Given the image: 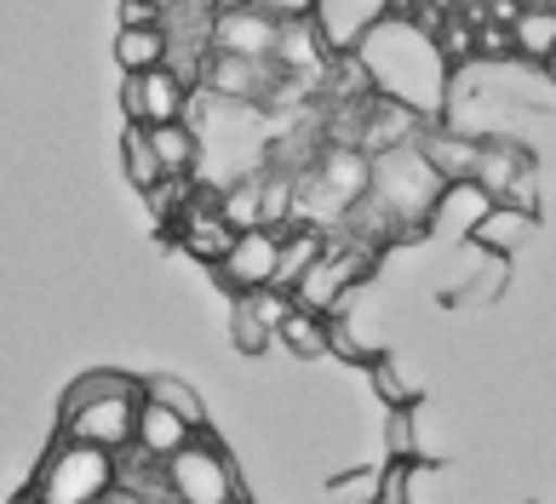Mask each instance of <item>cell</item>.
Segmentation results:
<instances>
[{
	"mask_svg": "<svg viewBox=\"0 0 556 504\" xmlns=\"http://www.w3.org/2000/svg\"><path fill=\"white\" fill-rule=\"evenodd\" d=\"M121 110H127V121H143V126L184 121V110H190V92H184V80L167 70V63H161V70L127 75V87H121Z\"/></svg>",
	"mask_w": 556,
	"mask_h": 504,
	"instance_id": "cell-13",
	"label": "cell"
},
{
	"mask_svg": "<svg viewBox=\"0 0 556 504\" xmlns=\"http://www.w3.org/2000/svg\"><path fill=\"white\" fill-rule=\"evenodd\" d=\"M384 17H390V0H316L311 7V24L327 40V52H356Z\"/></svg>",
	"mask_w": 556,
	"mask_h": 504,
	"instance_id": "cell-12",
	"label": "cell"
},
{
	"mask_svg": "<svg viewBox=\"0 0 556 504\" xmlns=\"http://www.w3.org/2000/svg\"><path fill=\"white\" fill-rule=\"evenodd\" d=\"M545 75H551V87H556V58H551V63H545Z\"/></svg>",
	"mask_w": 556,
	"mask_h": 504,
	"instance_id": "cell-33",
	"label": "cell"
},
{
	"mask_svg": "<svg viewBox=\"0 0 556 504\" xmlns=\"http://www.w3.org/2000/svg\"><path fill=\"white\" fill-rule=\"evenodd\" d=\"M167 488L178 504H236L241 499V481H236V465L224 458L218 441L195 436L184 453L167 458Z\"/></svg>",
	"mask_w": 556,
	"mask_h": 504,
	"instance_id": "cell-6",
	"label": "cell"
},
{
	"mask_svg": "<svg viewBox=\"0 0 556 504\" xmlns=\"http://www.w3.org/2000/svg\"><path fill=\"white\" fill-rule=\"evenodd\" d=\"M121 24L155 29V24H161V7H155V0H127V7H121Z\"/></svg>",
	"mask_w": 556,
	"mask_h": 504,
	"instance_id": "cell-30",
	"label": "cell"
},
{
	"mask_svg": "<svg viewBox=\"0 0 556 504\" xmlns=\"http://www.w3.org/2000/svg\"><path fill=\"white\" fill-rule=\"evenodd\" d=\"M150 138H155V155H161V166H167V178H195V166H201L195 126L161 121V126H150Z\"/></svg>",
	"mask_w": 556,
	"mask_h": 504,
	"instance_id": "cell-20",
	"label": "cell"
},
{
	"mask_svg": "<svg viewBox=\"0 0 556 504\" xmlns=\"http://www.w3.org/2000/svg\"><path fill=\"white\" fill-rule=\"evenodd\" d=\"M356 58L379 98H396L407 110H419L425 121H442L447 98H453V70H447V47L425 24L390 12L356 47Z\"/></svg>",
	"mask_w": 556,
	"mask_h": 504,
	"instance_id": "cell-1",
	"label": "cell"
},
{
	"mask_svg": "<svg viewBox=\"0 0 556 504\" xmlns=\"http://www.w3.org/2000/svg\"><path fill=\"white\" fill-rule=\"evenodd\" d=\"M374 189V155L356 143H333L321 161L293 184V224H344Z\"/></svg>",
	"mask_w": 556,
	"mask_h": 504,
	"instance_id": "cell-3",
	"label": "cell"
},
{
	"mask_svg": "<svg viewBox=\"0 0 556 504\" xmlns=\"http://www.w3.org/2000/svg\"><path fill=\"white\" fill-rule=\"evenodd\" d=\"M138 407H143V390H121V395H98L87 407L58 413V425H64V436H80V441H92V448L121 453L138 441Z\"/></svg>",
	"mask_w": 556,
	"mask_h": 504,
	"instance_id": "cell-7",
	"label": "cell"
},
{
	"mask_svg": "<svg viewBox=\"0 0 556 504\" xmlns=\"http://www.w3.org/2000/svg\"><path fill=\"white\" fill-rule=\"evenodd\" d=\"M281 344L299 355V362H316V355L333 350V332H327V315L311 310V304H299L293 315L281 322Z\"/></svg>",
	"mask_w": 556,
	"mask_h": 504,
	"instance_id": "cell-23",
	"label": "cell"
},
{
	"mask_svg": "<svg viewBox=\"0 0 556 504\" xmlns=\"http://www.w3.org/2000/svg\"><path fill=\"white\" fill-rule=\"evenodd\" d=\"M236 236L241 229L224 218V189H195V201L184 206V218H178V247L190 252V259H201V264H218L224 252L236 247Z\"/></svg>",
	"mask_w": 556,
	"mask_h": 504,
	"instance_id": "cell-11",
	"label": "cell"
},
{
	"mask_svg": "<svg viewBox=\"0 0 556 504\" xmlns=\"http://www.w3.org/2000/svg\"><path fill=\"white\" fill-rule=\"evenodd\" d=\"M374 264H379V247H367V241H327V252L299 276V287H293V299L299 304H311V310H321V315H333L350 292H362V281L374 276Z\"/></svg>",
	"mask_w": 556,
	"mask_h": 504,
	"instance_id": "cell-5",
	"label": "cell"
},
{
	"mask_svg": "<svg viewBox=\"0 0 556 504\" xmlns=\"http://www.w3.org/2000/svg\"><path fill=\"white\" fill-rule=\"evenodd\" d=\"M379 481H384V470H350L344 481L327 488V499L333 504H379Z\"/></svg>",
	"mask_w": 556,
	"mask_h": 504,
	"instance_id": "cell-27",
	"label": "cell"
},
{
	"mask_svg": "<svg viewBox=\"0 0 556 504\" xmlns=\"http://www.w3.org/2000/svg\"><path fill=\"white\" fill-rule=\"evenodd\" d=\"M517 7H556V0H517Z\"/></svg>",
	"mask_w": 556,
	"mask_h": 504,
	"instance_id": "cell-32",
	"label": "cell"
},
{
	"mask_svg": "<svg viewBox=\"0 0 556 504\" xmlns=\"http://www.w3.org/2000/svg\"><path fill=\"white\" fill-rule=\"evenodd\" d=\"M477 184H488L493 201H517L540 213V166H533V150H522L517 138H482Z\"/></svg>",
	"mask_w": 556,
	"mask_h": 504,
	"instance_id": "cell-9",
	"label": "cell"
},
{
	"mask_svg": "<svg viewBox=\"0 0 556 504\" xmlns=\"http://www.w3.org/2000/svg\"><path fill=\"white\" fill-rule=\"evenodd\" d=\"M224 218H230L236 229H258L270 224V178H236L230 189H224Z\"/></svg>",
	"mask_w": 556,
	"mask_h": 504,
	"instance_id": "cell-22",
	"label": "cell"
},
{
	"mask_svg": "<svg viewBox=\"0 0 556 504\" xmlns=\"http://www.w3.org/2000/svg\"><path fill=\"white\" fill-rule=\"evenodd\" d=\"M447 178L437 173V161L425 155V143H390V150L374 155V189L367 201L350 213L339 229H350L367 247H384L396 236H419L430 229V213H437Z\"/></svg>",
	"mask_w": 556,
	"mask_h": 504,
	"instance_id": "cell-2",
	"label": "cell"
},
{
	"mask_svg": "<svg viewBox=\"0 0 556 504\" xmlns=\"http://www.w3.org/2000/svg\"><path fill=\"white\" fill-rule=\"evenodd\" d=\"M121 173H127L132 189H143V196L167 184V166H161L155 138H150V126H143V121H127V133H121Z\"/></svg>",
	"mask_w": 556,
	"mask_h": 504,
	"instance_id": "cell-19",
	"label": "cell"
},
{
	"mask_svg": "<svg viewBox=\"0 0 556 504\" xmlns=\"http://www.w3.org/2000/svg\"><path fill=\"white\" fill-rule=\"evenodd\" d=\"M414 470H419V458H390L384 481H379V504H407V493H414Z\"/></svg>",
	"mask_w": 556,
	"mask_h": 504,
	"instance_id": "cell-28",
	"label": "cell"
},
{
	"mask_svg": "<svg viewBox=\"0 0 556 504\" xmlns=\"http://www.w3.org/2000/svg\"><path fill=\"white\" fill-rule=\"evenodd\" d=\"M488 213H493L488 184L459 178V184H447V189H442L437 213H430V236H437V241H453V247H470V236L482 229Z\"/></svg>",
	"mask_w": 556,
	"mask_h": 504,
	"instance_id": "cell-14",
	"label": "cell"
},
{
	"mask_svg": "<svg viewBox=\"0 0 556 504\" xmlns=\"http://www.w3.org/2000/svg\"><path fill=\"white\" fill-rule=\"evenodd\" d=\"M419 143H425V155L437 161V173H442L447 184L477 178V166H482V138H477V133H465V126H442V121H430L425 133H419Z\"/></svg>",
	"mask_w": 556,
	"mask_h": 504,
	"instance_id": "cell-16",
	"label": "cell"
},
{
	"mask_svg": "<svg viewBox=\"0 0 556 504\" xmlns=\"http://www.w3.org/2000/svg\"><path fill=\"white\" fill-rule=\"evenodd\" d=\"M367 378H374V395L384 407H419V385L396 367V355H374V362H367Z\"/></svg>",
	"mask_w": 556,
	"mask_h": 504,
	"instance_id": "cell-24",
	"label": "cell"
},
{
	"mask_svg": "<svg viewBox=\"0 0 556 504\" xmlns=\"http://www.w3.org/2000/svg\"><path fill=\"white\" fill-rule=\"evenodd\" d=\"M258 7H270V12H281V17H311L316 0H258Z\"/></svg>",
	"mask_w": 556,
	"mask_h": 504,
	"instance_id": "cell-31",
	"label": "cell"
},
{
	"mask_svg": "<svg viewBox=\"0 0 556 504\" xmlns=\"http://www.w3.org/2000/svg\"><path fill=\"white\" fill-rule=\"evenodd\" d=\"M110 488H115V453L58 430L47 458L35 465L29 504H98Z\"/></svg>",
	"mask_w": 556,
	"mask_h": 504,
	"instance_id": "cell-4",
	"label": "cell"
},
{
	"mask_svg": "<svg viewBox=\"0 0 556 504\" xmlns=\"http://www.w3.org/2000/svg\"><path fill=\"white\" fill-rule=\"evenodd\" d=\"M195 436H201L195 418H184L178 407H167L161 395L143 390V407H138V441H132V448H143V453L155 458V465H167V458L184 453Z\"/></svg>",
	"mask_w": 556,
	"mask_h": 504,
	"instance_id": "cell-15",
	"label": "cell"
},
{
	"mask_svg": "<svg viewBox=\"0 0 556 504\" xmlns=\"http://www.w3.org/2000/svg\"><path fill=\"white\" fill-rule=\"evenodd\" d=\"M533 229H540V213H533V206L493 201V213L482 218L477 236H470V247L488 252V259H510L517 247H528V241H533Z\"/></svg>",
	"mask_w": 556,
	"mask_h": 504,
	"instance_id": "cell-17",
	"label": "cell"
},
{
	"mask_svg": "<svg viewBox=\"0 0 556 504\" xmlns=\"http://www.w3.org/2000/svg\"><path fill=\"white\" fill-rule=\"evenodd\" d=\"M281 35H287V17L258 7V0H236L230 12H218L213 24V47L218 52H236V58H276L281 52Z\"/></svg>",
	"mask_w": 556,
	"mask_h": 504,
	"instance_id": "cell-10",
	"label": "cell"
},
{
	"mask_svg": "<svg viewBox=\"0 0 556 504\" xmlns=\"http://www.w3.org/2000/svg\"><path fill=\"white\" fill-rule=\"evenodd\" d=\"M121 390H143L138 378H127V373H110V367H98V373H80L75 385L64 390V407L58 413H70V407H87V402H98V395H121Z\"/></svg>",
	"mask_w": 556,
	"mask_h": 504,
	"instance_id": "cell-26",
	"label": "cell"
},
{
	"mask_svg": "<svg viewBox=\"0 0 556 504\" xmlns=\"http://www.w3.org/2000/svg\"><path fill=\"white\" fill-rule=\"evenodd\" d=\"M230 339H236V350L241 355H258V350H270V339H276V327L258 315V304L247 299V292H236V310H230Z\"/></svg>",
	"mask_w": 556,
	"mask_h": 504,
	"instance_id": "cell-25",
	"label": "cell"
},
{
	"mask_svg": "<svg viewBox=\"0 0 556 504\" xmlns=\"http://www.w3.org/2000/svg\"><path fill=\"white\" fill-rule=\"evenodd\" d=\"M115 63H121L127 75L161 70V63H167V35H161V24H155V29H132V24H121V29H115Z\"/></svg>",
	"mask_w": 556,
	"mask_h": 504,
	"instance_id": "cell-21",
	"label": "cell"
},
{
	"mask_svg": "<svg viewBox=\"0 0 556 504\" xmlns=\"http://www.w3.org/2000/svg\"><path fill=\"white\" fill-rule=\"evenodd\" d=\"M143 390H150V395H161L167 407H178L184 418H195V425H201V402H195V390L184 385V378H150Z\"/></svg>",
	"mask_w": 556,
	"mask_h": 504,
	"instance_id": "cell-29",
	"label": "cell"
},
{
	"mask_svg": "<svg viewBox=\"0 0 556 504\" xmlns=\"http://www.w3.org/2000/svg\"><path fill=\"white\" fill-rule=\"evenodd\" d=\"M505 29H510V52L528 58L533 70H545L556 58V7H522Z\"/></svg>",
	"mask_w": 556,
	"mask_h": 504,
	"instance_id": "cell-18",
	"label": "cell"
},
{
	"mask_svg": "<svg viewBox=\"0 0 556 504\" xmlns=\"http://www.w3.org/2000/svg\"><path fill=\"white\" fill-rule=\"evenodd\" d=\"M281 229L276 224H258V229H241L236 247L213 264V276L230 287V292H253V287H276L281 281Z\"/></svg>",
	"mask_w": 556,
	"mask_h": 504,
	"instance_id": "cell-8",
	"label": "cell"
}]
</instances>
